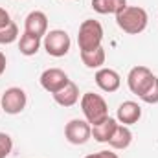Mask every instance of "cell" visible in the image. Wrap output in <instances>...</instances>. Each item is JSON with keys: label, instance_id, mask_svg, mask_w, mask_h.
<instances>
[{"label": "cell", "instance_id": "10", "mask_svg": "<svg viewBox=\"0 0 158 158\" xmlns=\"http://www.w3.org/2000/svg\"><path fill=\"white\" fill-rule=\"evenodd\" d=\"M142 118V107L136 101H123L116 110V119L121 125H134Z\"/></svg>", "mask_w": 158, "mask_h": 158}, {"label": "cell", "instance_id": "3", "mask_svg": "<svg viewBox=\"0 0 158 158\" xmlns=\"http://www.w3.org/2000/svg\"><path fill=\"white\" fill-rule=\"evenodd\" d=\"M103 42V26L94 20V19H86L81 22L77 31V44L81 52H90L99 48Z\"/></svg>", "mask_w": 158, "mask_h": 158}, {"label": "cell", "instance_id": "23", "mask_svg": "<svg viewBox=\"0 0 158 158\" xmlns=\"http://www.w3.org/2000/svg\"><path fill=\"white\" fill-rule=\"evenodd\" d=\"M6 66H7V59H6V55L0 52V76L6 72Z\"/></svg>", "mask_w": 158, "mask_h": 158}, {"label": "cell", "instance_id": "19", "mask_svg": "<svg viewBox=\"0 0 158 158\" xmlns=\"http://www.w3.org/2000/svg\"><path fill=\"white\" fill-rule=\"evenodd\" d=\"M140 99L147 105H156L158 103V77L155 76V79L151 81V85L145 88V92L140 96Z\"/></svg>", "mask_w": 158, "mask_h": 158}, {"label": "cell", "instance_id": "13", "mask_svg": "<svg viewBox=\"0 0 158 158\" xmlns=\"http://www.w3.org/2000/svg\"><path fill=\"white\" fill-rule=\"evenodd\" d=\"M116 127H118V119L109 116L105 121H101V123L92 127V138L96 142H99V143H109V140L112 138Z\"/></svg>", "mask_w": 158, "mask_h": 158}, {"label": "cell", "instance_id": "8", "mask_svg": "<svg viewBox=\"0 0 158 158\" xmlns=\"http://www.w3.org/2000/svg\"><path fill=\"white\" fill-rule=\"evenodd\" d=\"M40 86L50 92V94H55L59 92L61 88H64L68 85V74L61 68H46L42 74H40Z\"/></svg>", "mask_w": 158, "mask_h": 158}, {"label": "cell", "instance_id": "22", "mask_svg": "<svg viewBox=\"0 0 158 158\" xmlns=\"http://www.w3.org/2000/svg\"><path fill=\"white\" fill-rule=\"evenodd\" d=\"M9 22H11V17H9V13H7L4 7H0V30H2V28H6Z\"/></svg>", "mask_w": 158, "mask_h": 158}, {"label": "cell", "instance_id": "12", "mask_svg": "<svg viewBox=\"0 0 158 158\" xmlns=\"http://www.w3.org/2000/svg\"><path fill=\"white\" fill-rule=\"evenodd\" d=\"M55 103L61 105V107H74L79 101V86L74 81H68V85L64 88H61L59 92L52 94Z\"/></svg>", "mask_w": 158, "mask_h": 158}, {"label": "cell", "instance_id": "9", "mask_svg": "<svg viewBox=\"0 0 158 158\" xmlns=\"http://www.w3.org/2000/svg\"><path fill=\"white\" fill-rule=\"evenodd\" d=\"M24 31L44 39V35L48 33V17H46V13H42V11L28 13V17L24 19Z\"/></svg>", "mask_w": 158, "mask_h": 158}, {"label": "cell", "instance_id": "4", "mask_svg": "<svg viewBox=\"0 0 158 158\" xmlns=\"http://www.w3.org/2000/svg\"><path fill=\"white\" fill-rule=\"evenodd\" d=\"M42 46H44L48 55H52V57H64L70 52L72 40H70V35L64 30H52V31H48L44 35Z\"/></svg>", "mask_w": 158, "mask_h": 158}, {"label": "cell", "instance_id": "14", "mask_svg": "<svg viewBox=\"0 0 158 158\" xmlns=\"http://www.w3.org/2000/svg\"><path fill=\"white\" fill-rule=\"evenodd\" d=\"M131 142H132V132H131V129H129L127 125L118 123V127H116L112 138L109 140V145H110L112 149L123 151V149H127V147L131 145Z\"/></svg>", "mask_w": 158, "mask_h": 158}, {"label": "cell", "instance_id": "21", "mask_svg": "<svg viewBox=\"0 0 158 158\" xmlns=\"http://www.w3.org/2000/svg\"><path fill=\"white\" fill-rule=\"evenodd\" d=\"M85 158H119L116 153H112V151H98V153H94V155H88V156Z\"/></svg>", "mask_w": 158, "mask_h": 158}, {"label": "cell", "instance_id": "1", "mask_svg": "<svg viewBox=\"0 0 158 158\" xmlns=\"http://www.w3.org/2000/svg\"><path fill=\"white\" fill-rule=\"evenodd\" d=\"M149 15L140 6H125L119 13H116V24L123 33L138 35L147 28Z\"/></svg>", "mask_w": 158, "mask_h": 158}, {"label": "cell", "instance_id": "6", "mask_svg": "<svg viewBox=\"0 0 158 158\" xmlns=\"http://www.w3.org/2000/svg\"><path fill=\"white\" fill-rule=\"evenodd\" d=\"M64 138L72 145H85L92 138V125L86 119L74 118L64 125Z\"/></svg>", "mask_w": 158, "mask_h": 158}, {"label": "cell", "instance_id": "2", "mask_svg": "<svg viewBox=\"0 0 158 158\" xmlns=\"http://www.w3.org/2000/svg\"><path fill=\"white\" fill-rule=\"evenodd\" d=\"M81 110L85 114V119L94 127L109 118V105L103 96L94 92H85L81 98Z\"/></svg>", "mask_w": 158, "mask_h": 158}, {"label": "cell", "instance_id": "17", "mask_svg": "<svg viewBox=\"0 0 158 158\" xmlns=\"http://www.w3.org/2000/svg\"><path fill=\"white\" fill-rule=\"evenodd\" d=\"M40 46H42L40 37H35V35H31V33H26V31L20 35V40H19V50H20V53H22V55H26V57L35 55V53L40 50Z\"/></svg>", "mask_w": 158, "mask_h": 158}, {"label": "cell", "instance_id": "16", "mask_svg": "<svg viewBox=\"0 0 158 158\" xmlns=\"http://www.w3.org/2000/svg\"><path fill=\"white\" fill-rule=\"evenodd\" d=\"M127 6V0H92V9L99 15H116Z\"/></svg>", "mask_w": 158, "mask_h": 158}, {"label": "cell", "instance_id": "11", "mask_svg": "<svg viewBox=\"0 0 158 158\" xmlns=\"http://www.w3.org/2000/svg\"><path fill=\"white\" fill-rule=\"evenodd\" d=\"M96 85L103 90V92H116L119 88V85H121V77H119V74L116 70H112V68H99L98 72H96Z\"/></svg>", "mask_w": 158, "mask_h": 158}, {"label": "cell", "instance_id": "5", "mask_svg": "<svg viewBox=\"0 0 158 158\" xmlns=\"http://www.w3.org/2000/svg\"><path fill=\"white\" fill-rule=\"evenodd\" d=\"M26 105H28V96H26V92H24L20 86H11V88H7V90L2 94V98H0V107H2V110H4L6 114H11V116L20 114V112L26 109Z\"/></svg>", "mask_w": 158, "mask_h": 158}, {"label": "cell", "instance_id": "7", "mask_svg": "<svg viewBox=\"0 0 158 158\" xmlns=\"http://www.w3.org/2000/svg\"><path fill=\"white\" fill-rule=\"evenodd\" d=\"M153 79H155V74L147 66H134V68H131V72L127 76V85H129V90L140 98L145 92V88L151 85Z\"/></svg>", "mask_w": 158, "mask_h": 158}, {"label": "cell", "instance_id": "18", "mask_svg": "<svg viewBox=\"0 0 158 158\" xmlns=\"http://www.w3.org/2000/svg\"><path fill=\"white\" fill-rule=\"evenodd\" d=\"M19 39V26L11 20L6 28L0 30V44H11Z\"/></svg>", "mask_w": 158, "mask_h": 158}, {"label": "cell", "instance_id": "15", "mask_svg": "<svg viewBox=\"0 0 158 158\" xmlns=\"http://www.w3.org/2000/svg\"><path fill=\"white\" fill-rule=\"evenodd\" d=\"M105 59H107V53L103 50V46L96 48V50H90V52H81V61L86 68L90 70H99L103 68L105 64Z\"/></svg>", "mask_w": 158, "mask_h": 158}, {"label": "cell", "instance_id": "20", "mask_svg": "<svg viewBox=\"0 0 158 158\" xmlns=\"http://www.w3.org/2000/svg\"><path fill=\"white\" fill-rule=\"evenodd\" d=\"M13 149V140L7 132H0V158H7Z\"/></svg>", "mask_w": 158, "mask_h": 158}]
</instances>
